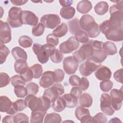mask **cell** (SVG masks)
Here are the masks:
<instances>
[{"label": "cell", "mask_w": 123, "mask_h": 123, "mask_svg": "<svg viewBox=\"0 0 123 123\" xmlns=\"http://www.w3.org/2000/svg\"><path fill=\"white\" fill-rule=\"evenodd\" d=\"M100 31L108 40L119 42L123 40V28H116L109 25L108 20L101 23L99 26Z\"/></svg>", "instance_id": "cell-1"}, {"label": "cell", "mask_w": 123, "mask_h": 123, "mask_svg": "<svg viewBox=\"0 0 123 123\" xmlns=\"http://www.w3.org/2000/svg\"><path fill=\"white\" fill-rule=\"evenodd\" d=\"M21 8L12 7L9 11L7 21L12 28H17L22 25V13Z\"/></svg>", "instance_id": "cell-2"}, {"label": "cell", "mask_w": 123, "mask_h": 123, "mask_svg": "<svg viewBox=\"0 0 123 123\" xmlns=\"http://www.w3.org/2000/svg\"><path fill=\"white\" fill-rule=\"evenodd\" d=\"M103 43L102 41L98 40H93V41L94 50L93 56L90 59L98 63L102 62L108 56L102 49Z\"/></svg>", "instance_id": "cell-3"}, {"label": "cell", "mask_w": 123, "mask_h": 123, "mask_svg": "<svg viewBox=\"0 0 123 123\" xmlns=\"http://www.w3.org/2000/svg\"><path fill=\"white\" fill-rule=\"evenodd\" d=\"M64 93L63 86L61 84L57 83L54 84L52 87L45 90L43 96L47 98L52 103L59 96L62 95Z\"/></svg>", "instance_id": "cell-4"}, {"label": "cell", "mask_w": 123, "mask_h": 123, "mask_svg": "<svg viewBox=\"0 0 123 123\" xmlns=\"http://www.w3.org/2000/svg\"><path fill=\"white\" fill-rule=\"evenodd\" d=\"M101 65V63H97L89 59L81 64L79 67V72L82 76H88Z\"/></svg>", "instance_id": "cell-5"}, {"label": "cell", "mask_w": 123, "mask_h": 123, "mask_svg": "<svg viewBox=\"0 0 123 123\" xmlns=\"http://www.w3.org/2000/svg\"><path fill=\"white\" fill-rule=\"evenodd\" d=\"M25 101L26 106L32 111L39 110L44 111L41 97L37 98L34 95L29 94L25 98Z\"/></svg>", "instance_id": "cell-6"}, {"label": "cell", "mask_w": 123, "mask_h": 123, "mask_svg": "<svg viewBox=\"0 0 123 123\" xmlns=\"http://www.w3.org/2000/svg\"><path fill=\"white\" fill-rule=\"evenodd\" d=\"M40 22L48 28L53 29L61 23L59 16L55 14H47L40 18Z\"/></svg>", "instance_id": "cell-7"}, {"label": "cell", "mask_w": 123, "mask_h": 123, "mask_svg": "<svg viewBox=\"0 0 123 123\" xmlns=\"http://www.w3.org/2000/svg\"><path fill=\"white\" fill-rule=\"evenodd\" d=\"M79 47V43L74 37H70L66 41L62 43L59 46L60 50L63 53H70L77 49Z\"/></svg>", "instance_id": "cell-8"}, {"label": "cell", "mask_w": 123, "mask_h": 123, "mask_svg": "<svg viewBox=\"0 0 123 123\" xmlns=\"http://www.w3.org/2000/svg\"><path fill=\"white\" fill-rule=\"evenodd\" d=\"M100 109L107 115H112L115 111L111 106V98L109 94L103 93L100 98Z\"/></svg>", "instance_id": "cell-9"}, {"label": "cell", "mask_w": 123, "mask_h": 123, "mask_svg": "<svg viewBox=\"0 0 123 123\" xmlns=\"http://www.w3.org/2000/svg\"><path fill=\"white\" fill-rule=\"evenodd\" d=\"M111 106L113 109L116 111L121 109L123 104V90L120 89H113L110 92Z\"/></svg>", "instance_id": "cell-10"}, {"label": "cell", "mask_w": 123, "mask_h": 123, "mask_svg": "<svg viewBox=\"0 0 123 123\" xmlns=\"http://www.w3.org/2000/svg\"><path fill=\"white\" fill-rule=\"evenodd\" d=\"M79 64L73 56L65 57L63 61V68L65 72L68 74H74L77 71Z\"/></svg>", "instance_id": "cell-11"}, {"label": "cell", "mask_w": 123, "mask_h": 123, "mask_svg": "<svg viewBox=\"0 0 123 123\" xmlns=\"http://www.w3.org/2000/svg\"><path fill=\"white\" fill-rule=\"evenodd\" d=\"M75 117L81 123H93L92 117L90 116L88 109L85 107L79 106L75 110Z\"/></svg>", "instance_id": "cell-12"}, {"label": "cell", "mask_w": 123, "mask_h": 123, "mask_svg": "<svg viewBox=\"0 0 123 123\" xmlns=\"http://www.w3.org/2000/svg\"><path fill=\"white\" fill-rule=\"evenodd\" d=\"M12 39L11 30L8 24L0 20V43L6 44Z\"/></svg>", "instance_id": "cell-13"}, {"label": "cell", "mask_w": 123, "mask_h": 123, "mask_svg": "<svg viewBox=\"0 0 123 123\" xmlns=\"http://www.w3.org/2000/svg\"><path fill=\"white\" fill-rule=\"evenodd\" d=\"M13 102L5 96H1L0 98V111L6 112L10 115H13L16 112L13 108Z\"/></svg>", "instance_id": "cell-14"}, {"label": "cell", "mask_w": 123, "mask_h": 123, "mask_svg": "<svg viewBox=\"0 0 123 123\" xmlns=\"http://www.w3.org/2000/svg\"><path fill=\"white\" fill-rule=\"evenodd\" d=\"M79 23L81 29L86 32L91 30L96 24L94 18L89 14L83 15L79 21Z\"/></svg>", "instance_id": "cell-15"}, {"label": "cell", "mask_w": 123, "mask_h": 123, "mask_svg": "<svg viewBox=\"0 0 123 123\" xmlns=\"http://www.w3.org/2000/svg\"><path fill=\"white\" fill-rule=\"evenodd\" d=\"M22 21L23 24L35 26L38 23L37 16L30 11H23L22 13Z\"/></svg>", "instance_id": "cell-16"}, {"label": "cell", "mask_w": 123, "mask_h": 123, "mask_svg": "<svg viewBox=\"0 0 123 123\" xmlns=\"http://www.w3.org/2000/svg\"><path fill=\"white\" fill-rule=\"evenodd\" d=\"M54 82V73L50 71L44 72L39 80V85L43 88L50 87L53 85Z\"/></svg>", "instance_id": "cell-17"}, {"label": "cell", "mask_w": 123, "mask_h": 123, "mask_svg": "<svg viewBox=\"0 0 123 123\" xmlns=\"http://www.w3.org/2000/svg\"><path fill=\"white\" fill-rule=\"evenodd\" d=\"M32 49L37 55V60L41 63L44 64L48 62L49 57L44 51L42 45L38 43H34L32 47Z\"/></svg>", "instance_id": "cell-18"}, {"label": "cell", "mask_w": 123, "mask_h": 123, "mask_svg": "<svg viewBox=\"0 0 123 123\" xmlns=\"http://www.w3.org/2000/svg\"><path fill=\"white\" fill-rule=\"evenodd\" d=\"M95 75L96 78L99 80H108L111 78V72L108 67L101 65L97 69Z\"/></svg>", "instance_id": "cell-19"}, {"label": "cell", "mask_w": 123, "mask_h": 123, "mask_svg": "<svg viewBox=\"0 0 123 123\" xmlns=\"http://www.w3.org/2000/svg\"><path fill=\"white\" fill-rule=\"evenodd\" d=\"M92 5L91 2L86 0L79 1L76 6L77 11L82 14L87 13L92 9Z\"/></svg>", "instance_id": "cell-20"}, {"label": "cell", "mask_w": 123, "mask_h": 123, "mask_svg": "<svg viewBox=\"0 0 123 123\" xmlns=\"http://www.w3.org/2000/svg\"><path fill=\"white\" fill-rule=\"evenodd\" d=\"M93 41V40H89L88 42L83 45L79 49L85 53L86 60L90 59L93 56L94 50Z\"/></svg>", "instance_id": "cell-21"}, {"label": "cell", "mask_w": 123, "mask_h": 123, "mask_svg": "<svg viewBox=\"0 0 123 123\" xmlns=\"http://www.w3.org/2000/svg\"><path fill=\"white\" fill-rule=\"evenodd\" d=\"M14 68L15 71L17 73L22 74L25 73L29 67L26 61L20 59L16 61L14 64Z\"/></svg>", "instance_id": "cell-22"}, {"label": "cell", "mask_w": 123, "mask_h": 123, "mask_svg": "<svg viewBox=\"0 0 123 123\" xmlns=\"http://www.w3.org/2000/svg\"><path fill=\"white\" fill-rule=\"evenodd\" d=\"M47 111H32L30 117V122L32 123H42Z\"/></svg>", "instance_id": "cell-23"}, {"label": "cell", "mask_w": 123, "mask_h": 123, "mask_svg": "<svg viewBox=\"0 0 123 123\" xmlns=\"http://www.w3.org/2000/svg\"><path fill=\"white\" fill-rule=\"evenodd\" d=\"M66 102V107L74 108L78 104V98L71 94H65L62 97Z\"/></svg>", "instance_id": "cell-24"}, {"label": "cell", "mask_w": 123, "mask_h": 123, "mask_svg": "<svg viewBox=\"0 0 123 123\" xmlns=\"http://www.w3.org/2000/svg\"><path fill=\"white\" fill-rule=\"evenodd\" d=\"M12 54L16 61L20 59L26 61L27 59L26 52L20 47H16L13 48L12 50Z\"/></svg>", "instance_id": "cell-25"}, {"label": "cell", "mask_w": 123, "mask_h": 123, "mask_svg": "<svg viewBox=\"0 0 123 123\" xmlns=\"http://www.w3.org/2000/svg\"><path fill=\"white\" fill-rule=\"evenodd\" d=\"M75 13V9L72 6L62 8L60 12L62 17L65 19L69 20L73 18Z\"/></svg>", "instance_id": "cell-26"}, {"label": "cell", "mask_w": 123, "mask_h": 123, "mask_svg": "<svg viewBox=\"0 0 123 123\" xmlns=\"http://www.w3.org/2000/svg\"><path fill=\"white\" fill-rule=\"evenodd\" d=\"M51 106L55 111L61 112L65 108L66 102L62 97H58L56 100L52 102Z\"/></svg>", "instance_id": "cell-27"}, {"label": "cell", "mask_w": 123, "mask_h": 123, "mask_svg": "<svg viewBox=\"0 0 123 123\" xmlns=\"http://www.w3.org/2000/svg\"><path fill=\"white\" fill-rule=\"evenodd\" d=\"M102 49L107 55H113L117 52L115 45L111 41H106L103 43Z\"/></svg>", "instance_id": "cell-28"}, {"label": "cell", "mask_w": 123, "mask_h": 123, "mask_svg": "<svg viewBox=\"0 0 123 123\" xmlns=\"http://www.w3.org/2000/svg\"><path fill=\"white\" fill-rule=\"evenodd\" d=\"M93 99L91 95L87 93H84L79 97V104L84 107H90L92 104Z\"/></svg>", "instance_id": "cell-29"}, {"label": "cell", "mask_w": 123, "mask_h": 123, "mask_svg": "<svg viewBox=\"0 0 123 123\" xmlns=\"http://www.w3.org/2000/svg\"><path fill=\"white\" fill-rule=\"evenodd\" d=\"M109 5L106 1H101L98 2L94 7L95 12L99 15L105 14L108 11Z\"/></svg>", "instance_id": "cell-30"}, {"label": "cell", "mask_w": 123, "mask_h": 123, "mask_svg": "<svg viewBox=\"0 0 123 123\" xmlns=\"http://www.w3.org/2000/svg\"><path fill=\"white\" fill-rule=\"evenodd\" d=\"M68 32V26L67 25L62 23L58 26L52 32V34L57 37H62L64 36Z\"/></svg>", "instance_id": "cell-31"}, {"label": "cell", "mask_w": 123, "mask_h": 123, "mask_svg": "<svg viewBox=\"0 0 123 123\" xmlns=\"http://www.w3.org/2000/svg\"><path fill=\"white\" fill-rule=\"evenodd\" d=\"M70 32L75 35L77 32L82 30L79 25L78 19L75 18L68 22Z\"/></svg>", "instance_id": "cell-32"}, {"label": "cell", "mask_w": 123, "mask_h": 123, "mask_svg": "<svg viewBox=\"0 0 123 123\" xmlns=\"http://www.w3.org/2000/svg\"><path fill=\"white\" fill-rule=\"evenodd\" d=\"M62 122L61 116L55 112L47 114L45 120V123H59Z\"/></svg>", "instance_id": "cell-33"}, {"label": "cell", "mask_w": 123, "mask_h": 123, "mask_svg": "<svg viewBox=\"0 0 123 123\" xmlns=\"http://www.w3.org/2000/svg\"><path fill=\"white\" fill-rule=\"evenodd\" d=\"M18 43L20 46L24 48H30L32 44L33 40L31 37L28 36H22L18 39Z\"/></svg>", "instance_id": "cell-34"}, {"label": "cell", "mask_w": 123, "mask_h": 123, "mask_svg": "<svg viewBox=\"0 0 123 123\" xmlns=\"http://www.w3.org/2000/svg\"><path fill=\"white\" fill-rule=\"evenodd\" d=\"M9 49L4 45V44L0 43V64L4 63L6 60L7 56L10 54Z\"/></svg>", "instance_id": "cell-35"}, {"label": "cell", "mask_w": 123, "mask_h": 123, "mask_svg": "<svg viewBox=\"0 0 123 123\" xmlns=\"http://www.w3.org/2000/svg\"><path fill=\"white\" fill-rule=\"evenodd\" d=\"M75 38L79 43H86L89 41V37L86 33L83 30L77 32L75 35Z\"/></svg>", "instance_id": "cell-36"}, {"label": "cell", "mask_w": 123, "mask_h": 123, "mask_svg": "<svg viewBox=\"0 0 123 123\" xmlns=\"http://www.w3.org/2000/svg\"><path fill=\"white\" fill-rule=\"evenodd\" d=\"M14 92L17 98H23L28 94V91L26 87L23 86H18L14 87Z\"/></svg>", "instance_id": "cell-37"}, {"label": "cell", "mask_w": 123, "mask_h": 123, "mask_svg": "<svg viewBox=\"0 0 123 123\" xmlns=\"http://www.w3.org/2000/svg\"><path fill=\"white\" fill-rule=\"evenodd\" d=\"M30 68L33 72V78L38 79L42 75L43 68L40 64L36 63L32 65Z\"/></svg>", "instance_id": "cell-38"}, {"label": "cell", "mask_w": 123, "mask_h": 123, "mask_svg": "<svg viewBox=\"0 0 123 123\" xmlns=\"http://www.w3.org/2000/svg\"><path fill=\"white\" fill-rule=\"evenodd\" d=\"M45 31V26L41 23H38L36 25L34 26L32 29V33L33 36L39 37L41 36Z\"/></svg>", "instance_id": "cell-39"}, {"label": "cell", "mask_w": 123, "mask_h": 123, "mask_svg": "<svg viewBox=\"0 0 123 123\" xmlns=\"http://www.w3.org/2000/svg\"><path fill=\"white\" fill-rule=\"evenodd\" d=\"M13 108L16 112L23 111L26 107L25 100L22 99H17L13 102Z\"/></svg>", "instance_id": "cell-40"}, {"label": "cell", "mask_w": 123, "mask_h": 123, "mask_svg": "<svg viewBox=\"0 0 123 123\" xmlns=\"http://www.w3.org/2000/svg\"><path fill=\"white\" fill-rule=\"evenodd\" d=\"M28 91V94L36 95L39 90L38 86L34 82H30L26 85L25 87Z\"/></svg>", "instance_id": "cell-41"}, {"label": "cell", "mask_w": 123, "mask_h": 123, "mask_svg": "<svg viewBox=\"0 0 123 123\" xmlns=\"http://www.w3.org/2000/svg\"><path fill=\"white\" fill-rule=\"evenodd\" d=\"M73 57L78 63L83 62L86 59V56L85 53L80 49L73 53Z\"/></svg>", "instance_id": "cell-42"}, {"label": "cell", "mask_w": 123, "mask_h": 123, "mask_svg": "<svg viewBox=\"0 0 123 123\" xmlns=\"http://www.w3.org/2000/svg\"><path fill=\"white\" fill-rule=\"evenodd\" d=\"M11 84L14 86H24L26 82L25 81L20 75H14L12 76L11 78Z\"/></svg>", "instance_id": "cell-43"}, {"label": "cell", "mask_w": 123, "mask_h": 123, "mask_svg": "<svg viewBox=\"0 0 123 123\" xmlns=\"http://www.w3.org/2000/svg\"><path fill=\"white\" fill-rule=\"evenodd\" d=\"M100 89L104 92H107L109 91L113 87V83L111 80H105L101 81L99 84Z\"/></svg>", "instance_id": "cell-44"}, {"label": "cell", "mask_w": 123, "mask_h": 123, "mask_svg": "<svg viewBox=\"0 0 123 123\" xmlns=\"http://www.w3.org/2000/svg\"><path fill=\"white\" fill-rule=\"evenodd\" d=\"M11 79L9 75L5 73H0V87L2 88L10 84Z\"/></svg>", "instance_id": "cell-45"}, {"label": "cell", "mask_w": 123, "mask_h": 123, "mask_svg": "<svg viewBox=\"0 0 123 123\" xmlns=\"http://www.w3.org/2000/svg\"><path fill=\"white\" fill-rule=\"evenodd\" d=\"M50 60L54 63L60 62L63 58V54L58 49H56L54 53L50 57Z\"/></svg>", "instance_id": "cell-46"}, {"label": "cell", "mask_w": 123, "mask_h": 123, "mask_svg": "<svg viewBox=\"0 0 123 123\" xmlns=\"http://www.w3.org/2000/svg\"><path fill=\"white\" fill-rule=\"evenodd\" d=\"M107 122V117L102 112H98L92 117L93 123H105Z\"/></svg>", "instance_id": "cell-47"}, {"label": "cell", "mask_w": 123, "mask_h": 123, "mask_svg": "<svg viewBox=\"0 0 123 123\" xmlns=\"http://www.w3.org/2000/svg\"><path fill=\"white\" fill-rule=\"evenodd\" d=\"M54 82L59 83L62 82L64 77V73L61 69H56L54 72Z\"/></svg>", "instance_id": "cell-48"}, {"label": "cell", "mask_w": 123, "mask_h": 123, "mask_svg": "<svg viewBox=\"0 0 123 123\" xmlns=\"http://www.w3.org/2000/svg\"><path fill=\"white\" fill-rule=\"evenodd\" d=\"M86 33L88 37L91 38H95L97 37L100 33L98 25L96 23L95 26L91 30Z\"/></svg>", "instance_id": "cell-49"}, {"label": "cell", "mask_w": 123, "mask_h": 123, "mask_svg": "<svg viewBox=\"0 0 123 123\" xmlns=\"http://www.w3.org/2000/svg\"><path fill=\"white\" fill-rule=\"evenodd\" d=\"M42 47L46 54L49 57H50L54 53L56 49L55 46L48 43L42 45Z\"/></svg>", "instance_id": "cell-50"}, {"label": "cell", "mask_w": 123, "mask_h": 123, "mask_svg": "<svg viewBox=\"0 0 123 123\" xmlns=\"http://www.w3.org/2000/svg\"><path fill=\"white\" fill-rule=\"evenodd\" d=\"M14 122L15 123L21 122H29L28 117L23 113H18L14 116Z\"/></svg>", "instance_id": "cell-51"}, {"label": "cell", "mask_w": 123, "mask_h": 123, "mask_svg": "<svg viewBox=\"0 0 123 123\" xmlns=\"http://www.w3.org/2000/svg\"><path fill=\"white\" fill-rule=\"evenodd\" d=\"M46 41L48 44H49L54 46L58 45L59 43V38L54 36L52 33L49 34L46 37Z\"/></svg>", "instance_id": "cell-52"}, {"label": "cell", "mask_w": 123, "mask_h": 123, "mask_svg": "<svg viewBox=\"0 0 123 123\" xmlns=\"http://www.w3.org/2000/svg\"><path fill=\"white\" fill-rule=\"evenodd\" d=\"M22 79L26 82L31 81L33 78V74L30 67H29L27 70L24 74L20 75Z\"/></svg>", "instance_id": "cell-53"}, {"label": "cell", "mask_w": 123, "mask_h": 123, "mask_svg": "<svg viewBox=\"0 0 123 123\" xmlns=\"http://www.w3.org/2000/svg\"><path fill=\"white\" fill-rule=\"evenodd\" d=\"M89 83L88 79L85 77H82L80 80L79 85V88L82 91H86L88 88Z\"/></svg>", "instance_id": "cell-54"}, {"label": "cell", "mask_w": 123, "mask_h": 123, "mask_svg": "<svg viewBox=\"0 0 123 123\" xmlns=\"http://www.w3.org/2000/svg\"><path fill=\"white\" fill-rule=\"evenodd\" d=\"M81 79L75 74L71 75L69 78V83L72 86H78L79 85Z\"/></svg>", "instance_id": "cell-55"}, {"label": "cell", "mask_w": 123, "mask_h": 123, "mask_svg": "<svg viewBox=\"0 0 123 123\" xmlns=\"http://www.w3.org/2000/svg\"><path fill=\"white\" fill-rule=\"evenodd\" d=\"M123 69L121 68L117 70L113 74V77L114 79L118 82L123 83Z\"/></svg>", "instance_id": "cell-56"}, {"label": "cell", "mask_w": 123, "mask_h": 123, "mask_svg": "<svg viewBox=\"0 0 123 123\" xmlns=\"http://www.w3.org/2000/svg\"><path fill=\"white\" fill-rule=\"evenodd\" d=\"M82 90L79 88V87L77 86L73 87V88H72L70 91V94L74 95L78 98H79L80 96L82 95Z\"/></svg>", "instance_id": "cell-57"}, {"label": "cell", "mask_w": 123, "mask_h": 123, "mask_svg": "<svg viewBox=\"0 0 123 123\" xmlns=\"http://www.w3.org/2000/svg\"><path fill=\"white\" fill-rule=\"evenodd\" d=\"M2 123H14V116L6 115L2 120Z\"/></svg>", "instance_id": "cell-58"}, {"label": "cell", "mask_w": 123, "mask_h": 123, "mask_svg": "<svg viewBox=\"0 0 123 123\" xmlns=\"http://www.w3.org/2000/svg\"><path fill=\"white\" fill-rule=\"evenodd\" d=\"M28 0H12L11 2L14 5L17 6H21L25 4Z\"/></svg>", "instance_id": "cell-59"}, {"label": "cell", "mask_w": 123, "mask_h": 123, "mask_svg": "<svg viewBox=\"0 0 123 123\" xmlns=\"http://www.w3.org/2000/svg\"><path fill=\"white\" fill-rule=\"evenodd\" d=\"M59 2L61 5L63 6V7H69L73 4V0H59Z\"/></svg>", "instance_id": "cell-60"}, {"label": "cell", "mask_w": 123, "mask_h": 123, "mask_svg": "<svg viewBox=\"0 0 123 123\" xmlns=\"http://www.w3.org/2000/svg\"><path fill=\"white\" fill-rule=\"evenodd\" d=\"M109 123H121L122 122L120 120V119L117 117H114V118H113L112 119H111V120L109 121Z\"/></svg>", "instance_id": "cell-61"}]
</instances>
